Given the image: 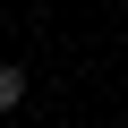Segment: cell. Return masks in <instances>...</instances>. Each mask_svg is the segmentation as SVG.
<instances>
[{"instance_id": "1", "label": "cell", "mask_w": 128, "mask_h": 128, "mask_svg": "<svg viewBox=\"0 0 128 128\" xmlns=\"http://www.w3.org/2000/svg\"><path fill=\"white\" fill-rule=\"evenodd\" d=\"M26 102V68H0V111H17Z\"/></svg>"}]
</instances>
